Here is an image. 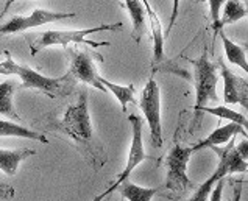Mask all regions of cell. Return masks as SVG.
<instances>
[{"label":"cell","mask_w":248,"mask_h":201,"mask_svg":"<svg viewBox=\"0 0 248 201\" xmlns=\"http://www.w3.org/2000/svg\"><path fill=\"white\" fill-rule=\"evenodd\" d=\"M147 19H148V27L152 31V39H153V64L158 66L164 60V28H162V22L159 20L158 14L155 13L152 5L144 0Z\"/></svg>","instance_id":"13"},{"label":"cell","mask_w":248,"mask_h":201,"mask_svg":"<svg viewBox=\"0 0 248 201\" xmlns=\"http://www.w3.org/2000/svg\"><path fill=\"white\" fill-rule=\"evenodd\" d=\"M194 155L190 147H183L180 143L172 147L166 157V189L175 193H183L189 187H192V183L187 176V166L190 156Z\"/></svg>","instance_id":"8"},{"label":"cell","mask_w":248,"mask_h":201,"mask_svg":"<svg viewBox=\"0 0 248 201\" xmlns=\"http://www.w3.org/2000/svg\"><path fill=\"white\" fill-rule=\"evenodd\" d=\"M17 84L13 80H6L0 83V116L13 120H20V116L14 108V94H16Z\"/></svg>","instance_id":"17"},{"label":"cell","mask_w":248,"mask_h":201,"mask_svg":"<svg viewBox=\"0 0 248 201\" xmlns=\"http://www.w3.org/2000/svg\"><path fill=\"white\" fill-rule=\"evenodd\" d=\"M58 126L77 145L91 155L92 162L100 164L98 162V157L102 156L103 152L100 147H97V143L94 140V128H92L86 91H83L78 95L77 103L67 108V111L64 112Z\"/></svg>","instance_id":"1"},{"label":"cell","mask_w":248,"mask_h":201,"mask_svg":"<svg viewBox=\"0 0 248 201\" xmlns=\"http://www.w3.org/2000/svg\"><path fill=\"white\" fill-rule=\"evenodd\" d=\"M236 152L245 162H248V139H244L240 143H236Z\"/></svg>","instance_id":"26"},{"label":"cell","mask_w":248,"mask_h":201,"mask_svg":"<svg viewBox=\"0 0 248 201\" xmlns=\"http://www.w3.org/2000/svg\"><path fill=\"white\" fill-rule=\"evenodd\" d=\"M100 83H102V86L106 91H109L111 94L117 98V102L120 103V108H122L124 112H126V106H128V103H136L138 105L136 88H134V84H126V86L116 84V83H111L108 80H105L103 77L100 78Z\"/></svg>","instance_id":"18"},{"label":"cell","mask_w":248,"mask_h":201,"mask_svg":"<svg viewBox=\"0 0 248 201\" xmlns=\"http://www.w3.org/2000/svg\"><path fill=\"white\" fill-rule=\"evenodd\" d=\"M220 14V27L223 30V27L236 24L239 20H242L247 17V10H245V3L244 2H236V0H230V2H225L223 8Z\"/></svg>","instance_id":"22"},{"label":"cell","mask_w":248,"mask_h":201,"mask_svg":"<svg viewBox=\"0 0 248 201\" xmlns=\"http://www.w3.org/2000/svg\"><path fill=\"white\" fill-rule=\"evenodd\" d=\"M0 138H20L28 140H36L41 143H48L47 138L42 133H38L30 128H25L22 125L16 124L11 120H2L0 119Z\"/></svg>","instance_id":"16"},{"label":"cell","mask_w":248,"mask_h":201,"mask_svg":"<svg viewBox=\"0 0 248 201\" xmlns=\"http://www.w3.org/2000/svg\"><path fill=\"white\" fill-rule=\"evenodd\" d=\"M244 136V139H248V133L244 130L242 126H239L236 124H226L223 126H218L216 131H212L208 138H204L203 140H200L195 145H192V152H198V150L203 148H217L220 145H226L230 140L234 139V136Z\"/></svg>","instance_id":"12"},{"label":"cell","mask_w":248,"mask_h":201,"mask_svg":"<svg viewBox=\"0 0 248 201\" xmlns=\"http://www.w3.org/2000/svg\"><path fill=\"white\" fill-rule=\"evenodd\" d=\"M5 60L0 61V75L3 77H11L16 75L20 78L24 88L28 89H36L42 94H46L47 97H64L70 94V89L74 88V81L72 77L69 74L62 75V77H56L50 78L39 74V72L33 70L31 67L22 66V64H17L13 60V55L10 50H5L3 52Z\"/></svg>","instance_id":"2"},{"label":"cell","mask_w":248,"mask_h":201,"mask_svg":"<svg viewBox=\"0 0 248 201\" xmlns=\"http://www.w3.org/2000/svg\"><path fill=\"white\" fill-rule=\"evenodd\" d=\"M122 5L126 8L131 17V24H133L131 38L139 44L147 30V13H145L144 2H139V0H125V2H122Z\"/></svg>","instance_id":"15"},{"label":"cell","mask_w":248,"mask_h":201,"mask_svg":"<svg viewBox=\"0 0 248 201\" xmlns=\"http://www.w3.org/2000/svg\"><path fill=\"white\" fill-rule=\"evenodd\" d=\"M75 17V13H60V11H50V10H33L27 16H14L5 24L0 25V36L3 34H16L30 30V28L42 27L52 22H58L62 19Z\"/></svg>","instance_id":"10"},{"label":"cell","mask_w":248,"mask_h":201,"mask_svg":"<svg viewBox=\"0 0 248 201\" xmlns=\"http://www.w3.org/2000/svg\"><path fill=\"white\" fill-rule=\"evenodd\" d=\"M232 201H242V181H237L234 192H232Z\"/></svg>","instance_id":"27"},{"label":"cell","mask_w":248,"mask_h":201,"mask_svg":"<svg viewBox=\"0 0 248 201\" xmlns=\"http://www.w3.org/2000/svg\"><path fill=\"white\" fill-rule=\"evenodd\" d=\"M117 190L126 201H152L159 189L158 187H142V186H138L126 179V181H124L119 186Z\"/></svg>","instance_id":"20"},{"label":"cell","mask_w":248,"mask_h":201,"mask_svg":"<svg viewBox=\"0 0 248 201\" xmlns=\"http://www.w3.org/2000/svg\"><path fill=\"white\" fill-rule=\"evenodd\" d=\"M242 47H244V48H248V42H247V44H244Z\"/></svg>","instance_id":"29"},{"label":"cell","mask_w":248,"mask_h":201,"mask_svg":"<svg viewBox=\"0 0 248 201\" xmlns=\"http://www.w3.org/2000/svg\"><path fill=\"white\" fill-rule=\"evenodd\" d=\"M36 155V150L31 148H16V150H3L0 148V170L5 175L14 176L17 173L19 166L27 157Z\"/></svg>","instance_id":"14"},{"label":"cell","mask_w":248,"mask_h":201,"mask_svg":"<svg viewBox=\"0 0 248 201\" xmlns=\"http://www.w3.org/2000/svg\"><path fill=\"white\" fill-rule=\"evenodd\" d=\"M14 197V189L10 184L0 181V200H11Z\"/></svg>","instance_id":"25"},{"label":"cell","mask_w":248,"mask_h":201,"mask_svg":"<svg viewBox=\"0 0 248 201\" xmlns=\"http://www.w3.org/2000/svg\"><path fill=\"white\" fill-rule=\"evenodd\" d=\"M245 3V10H247V17H248V2H244Z\"/></svg>","instance_id":"28"},{"label":"cell","mask_w":248,"mask_h":201,"mask_svg":"<svg viewBox=\"0 0 248 201\" xmlns=\"http://www.w3.org/2000/svg\"><path fill=\"white\" fill-rule=\"evenodd\" d=\"M223 187H225V179H220V181H218L217 186L214 187V190H212L209 201H222V197H223Z\"/></svg>","instance_id":"24"},{"label":"cell","mask_w":248,"mask_h":201,"mask_svg":"<svg viewBox=\"0 0 248 201\" xmlns=\"http://www.w3.org/2000/svg\"><path fill=\"white\" fill-rule=\"evenodd\" d=\"M202 114H211V116H217L218 119H225L230 120V124H236L239 126H242L244 130L248 133V117L240 114L234 109H230L228 106L223 105H217V106H206L202 109Z\"/></svg>","instance_id":"21"},{"label":"cell","mask_w":248,"mask_h":201,"mask_svg":"<svg viewBox=\"0 0 248 201\" xmlns=\"http://www.w3.org/2000/svg\"><path fill=\"white\" fill-rule=\"evenodd\" d=\"M220 75L223 78V100L228 105H240L248 114V81L236 75L225 66L223 61L218 64Z\"/></svg>","instance_id":"11"},{"label":"cell","mask_w":248,"mask_h":201,"mask_svg":"<svg viewBox=\"0 0 248 201\" xmlns=\"http://www.w3.org/2000/svg\"><path fill=\"white\" fill-rule=\"evenodd\" d=\"M69 55H70L69 75L77 81H81L97 91L106 92V89L100 83L102 77L98 74V69L95 64V60H102L100 56L94 55V52L89 48H83L77 46L69 48Z\"/></svg>","instance_id":"9"},{"label":"cell","mask_w":248,"mask_h":201,"mask_svg":"<svg viewBox=\"0 0 248 201\" xmlns=\"http://www.w3.org/2000/svg\"><path fill=\"white\" fill-rule=\"evenodd\" d=\"M194 64V88H195V103H194V128L202 124V109L206 108L209 102L218 103L217 83H218V67L209 60L206 48L203 50L200 58L192 61Z\"/></svg>","instance_id":"3"},{"label":"cell","mask_w":248,"mask_h":201,"mask_svg":"<svg viewBox=\"0 0 248 201\" xmlns=\"http://www.w3.org/2000/svg\"><path fill=\"white\" fill-rule=\"evenodd\" d=\"M122 28V22L117 24H103L98 27L92 28H84V30H48L41 33L34 41L30 44V52L34 56L39 53L41 50L48 48V47H69L70 44H86L91 47H108L109 42H95V41H88V36L98 33V31H112Z\"/></svg>","instance_id":"4"},{"label":"cell","mask_w":248,"mask_h":201,"mask_svg":"<svg viewBox=\"0 0 248 201\" xmlns=\"http://www.w3.org/2000/svg\"><path fill=\"white\" fill-rule=\"evenodd\" d=\"M209 13H211V22H212V30H214V39L217 34H220L222 27H220V10L223 8L225 2L223 0H209Z\"/></svg>","instance_id":"23"},{"label":"cell","mask_w":248,"mask_h":201,"mask_svg":"<svg viewBox=\"0 0 248 201\" xmlns=\"http://www.w3.org/2000/svg\"><path fill=\"white\" fill-rule=\"evenodd\" d=\"M128 120L131 124V145H130L126 166L119 173L116 181L112 183L105 192H102L100 195H97L94 198V201H102L106 197H109L112 192L117 190V187L120 184L130 178V175L133 173V170L136 169L140 162H144L145 159H148V155L145 153V148H144V124H142V119H140V116H134V114H131V116H128Z\"/></svg>","instance_id":"6"},{"label":"cell","mask_w":248,"mask_h":201,"mask_svg":"<svg viewBox=\"0 0 248 201\" xmlns=\"http://www.w3.org/2000/svg\"><path fill=\"white\" fill-rule=\"evenodd\" d=\"M140 111L150 128V139L156 148L162 147V122H161V89L153 77L145 83L140 100L138 102Z\"/></svg>","instance_id":"7"},{"label":"cell","mask_w":248,"mask_h":201,"mask_svg":"<svg viewBox=\"0 0 248 201\" xmlns=\"http://www.w3.org/2000/svg\"><path fill=\"white\" fill-rule=\"evenodd\" d=\"M220 38L223 42V50H225L226 60H228L232 66L240 67L248 75V58H247L245 48L242 46L236 44V42H232L223 31H220Z\"/></svg>","instance_id":"19"},{"label":"cell","mask_w":248,"mask_h":201,"mask_svg":"<svg viewBox=\"0 0 248 201\" xmlns=\"http://www.w3.org/2000/svg\"><path fill=\"white\" fill-rule=\"evenodd\" d=\"M212 150H214L218 156L217 169L214 170V173H212L206 181L200 184V187H197L194 190V193L186 201H209L212 190H214V187L220 179H225L226 176L232 175V173H244V171L248 170V162H245L236 152V140L234 139L230 140L226 143V147H223V148L217 147Z\"/></svg>","instance_id":"5"},{"label":"cell","mask_w":248,"mask_h":201,"mask_svg":"<svg viewBox=\"0 0 248 201\" xmlns=\"http://www.w3.org/2000/svg\"><path fill=\"white\" fill-rule=\"evenodd\" d=\"M247 171H248V170H247Z\"/></svg>","instance_id":"30"}]
</instances>
